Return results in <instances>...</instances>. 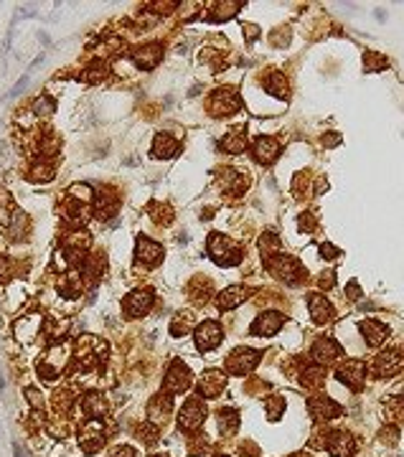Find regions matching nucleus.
<instances>
[{
    "label": "nucleus",
    "instance_id": "nucleus-57",
    "mask_svg": "<svg viewBox=\"0 0 404 457\" xmlns=\"http://www.w3.org/2000/svg\"><path fill=\"white\" fill-rule=\"evenodd\" d=\"M3 389H5V379L0 376V391H3Z\"/></svg>",
    "mask_w": 404,
    "mask_h": 457
},
{
    "label": "nucleus",
    "instance_id": "nucleus-56",
    "mask_svg": "<svg viewBox=\"0 0 404 457\" xmlns=\"http://www.w3.org/2000/svg\"><path fill=\"white\" fill-rule=\"evenodd\" d=\"M13 452H15V457H26L23 450H20V445H13Z\"/></svg>",
    "mask_w": 404,
    "mask_h": 457
},
{
    "label": "nucleus",
    "instance_id": "nucleus-24",
    "mask_svg": "<svg viewBox=\"0 0 404 457\" xmlns=\"http://www.w3.org/2000/svg\"><path fill=\"white\" fill-rule=\"evenodd\" d=\"M117 208H120V196H117L112 188H104V191H99V193L94 196V213H97L99 219L115 216Z\"/></svg>",
    "mask_w": 404,
    "mask_h": 457
},
{
    "label": "nucleus",
    "instance_id": "nucleus-20",
    "mask_svg": "<svg viewBox=\"0 0 404 457\" xmlns=\"http://www.w3.org/2000/svg\"><path fill=\"white\" fill-rule=\"evenodd\" d=\"M135 257L137 262L147 264V267H155L158 262L163 259V247L147 236H137V244H135Z\"/></svg>",
    "mask_w": 404,
    "mask_h": 457
},
{
    "label": "nucleus",
    "instance_id": "nucleus-15",
    "mask_svg": "<svg viewBox=\"0 0 404 457\" xmlns=\"http://www.w3.org/2000/svg\"><path fill=\"white\" fill-rule=\"evenodd\" d=\"M323 447L333 457H353L356 450H358L356 440H353L348 432H331V437L323 442Z\"/></svg>",
    "mask_w": 404,
    "mask_h": 457
},
{
    "label": "nucleus",
    "instance_id": "nucleus-4",
    "mask_svg": "<svg viewBox=\"0 0 404 457\" xmlns=\"http://www.w3.org/2000/svg\"><path fill=\"white\" fill-rule=\"evenodd\" d=\"M239 107H242V97H239V92L231 89V86L216 89V92L211 94V99H208V112H211L214 117L234 115V112H239Z\"/></svg>",
    "mask_w": 404,
    "mask_h": 457
},
{
    "label": "nucleus",
    "instance_id": "nucleus-16",
    "mask_svg": "<svg viewBox=\"0 0 404 457\" xmlns=\"http://www.w3.org/2000/svg\"><path fill=\"white\" fill-rule=\"evenodd\" d=\"M308 409H310V414L315 417V419H321V422H326V419H336L343 414V406L333 401V399H328V396H310L308 399Z\"/></svg>",
    "mask_w": 404,
    "mask_h": 457
},
{
    "label": "nucleus",
    "instance_id": "nucleus-3",
    "mask_svg": "<svg viewBox=\"0 0 404 457\" xmlns=\"http://www.w3.org/2000/svg\"><path fill=\"white\" fill-rule=\"evenodd\" d=\"M104 340H99V338H94V335H84L79 343H76V366L81 368V371H89V368H94V366H99L102 363V358H104Z\"/></svg>",
    "mask_w": 404,
    "mask_h": 457
},
{
    "label": "nucleus",
    "instance_id": "nucleus-37",
    "mask_svg": "<svg viewBox=\"0 0 404 457\" xmlns=\"http://www.w3.org/2000/svg\"><path fill=\"white\" fill-rule=\"evenodd\" d=\"M219 429L224 434H234L239 429V414L234 409H221L219 411Z\"/></svg>",
    "mask_w": 404,
    "mask_h": 457
},
{
    "label": "nucleus",
    "instance_id": "nucleus-7",
    "mask_svg": "<svg viewBox=\"0 0 404 457\" xmlns=\"http://www.w3.org/2000/svg\"><path fill=\"white\" fill-rule=\"evenodd\" d=\"M163 389L165 394H183L191 389V371L183 361H173L165 371V379H163Z\"/></svg>",
    "mask_w": 404,
    "mask_h": 457
},
{
    "label": "nucleus",
    "instance_id": "nucleus-5",
    "mask_svg": "<svg viewBox=\"0 0 404 457\" xmlns=\"http://www.w3.org/2000/svg\"><path fill=\"white\" fill-rule=\"evenodd\" d=\"M67 361H69V348L67 345H51L49 351H46V356L38 361V374L44 376V379H56V376H61V371L67 368Z\"/></svg>",
    "mask_w": 404,
    "mask_h": 457
},
{
    "label": "nucleus",
    "instance_id": "nucleus-22",
    "mask_svg": "<svg viewBox=\"0 0 404 457\" xmlns=\"http://www.w3.org/2000/svg\"><path fill=\"white\" fill-rule=\"evenodd\" d=\"M160 59H163V46L160 43H145V46H140V49H135L133 51V61L137 69H155V66L160 64Z\"/></svg>",
    "mask_w": 404,
    "mask_h": 457
},
{
    "label": "nucleus",
    "instance_id": "nucleus-13",
    "mask_svg": "<svg viewBox=\"0 0 404 457\" xmlns=\"http://www.w3.org/2000/svg\"><path fill=\"white\" fill-rule=\"evenodd\" d=\"M224 338V330H221V323L216 320H203L201 325L196 328V348L206 353V351H214Z\"/></svg>",
    "mask_w": 404,
    "mask_h": 457
},
{
    "label": "nucleus",
    "instance_id": "nucleus-59",
    "mask_svg": "<svg viewBox=\"0 0 404 457\" xmlns=\"http://www.w3.org/2000/svg\"><path fill=\"white\" fill-rule=\"evenodd\" d=\"M216 457H226V455H216Z\"/></svg>",
    "mask_w": 404,
    "mask_h": 457
},
{
    "label": "nucleus",
    "instance_id": "nucleus-53",
    "mask_svg": "<svg viewBox=\"0 0 404 457\" xmlns=\"http://www.w3.org/2000/svg\"><path fill=\"white\" fill-rule=\"evenodd\" d=\"M338 142H341V135H336V132H333V135H323V145H326V147H333Z\"/></svg>",
    "mask_w": 404,
    "mask_h": 457
},
{
    "label": "nucleus",
    "instance_id": "nucleus-12",
    "mask_svg": "<svg viewBox=\"0 0 404 457\" xmlns=\"http://www.w3.org/2000/svg\"><path fill=\"white\" fill-rule=\"evenodd\" d=\"M79 445L84 452H97L104 445V427L99 419H87L79 432Z\"/></svg>",
    "mask_w": 404,
    "mask_h": 457
},
{
    "label": "nucleus",
    "instance_id": "nucleus-11",
    "mask_svg": "<svg viewBox=\"0 0 404 457\" xmlns=\"http://www.w3.org/2000/svg\"><path fill=\"white\" fill-rule=\"evenodd\" d=\"M404 371V353L402 351H381L376 358H374V374L381 376V379H389L394 374Z\"/></svg>",
    "mask_w": 404,
    "mask_h": 457
},
{
    "label": "nucleus",
    "instance_id": "nucleus-29",
    "mask_svg": "<svg viewBox=\"0 0 404 457\" xmlns=\"http://www.w3.org/2000/svg\"><path fill=\"white\" fill-rule=\"evenodd\" d=\"M221 147H224L229 155L244 153V147H247V130H244V127H234L231 132H226L224 140H221Z\"/></svg>",
    "mask_w": 404,
    "mask_h": 457
},
{
    "label": "nucleus",
    "instance_id": "nucleus-44",
    "mask_svg": "<svg viewBox=\"0 0 404 457\" xmlns=\"http://www.w3.org/2000/svg\"><path fill=\"white\" fill-rule=\"evenodd\" d=\"M69 196L76 198V201H84V203H89V201H92V188H89L87 183H81V186L76 183V186H71V188H69Z\"/></svg>",
    "mask_w": 404,
    "mask_h": 457
},
{
    "label": "nucleus",
    "instance_id": "nucleus-31",
    "mask_svg": "<svg viewBox=\"0 0 404 457\" xmlns=\"http://www.w3.org/2000/svg\"><path fill=\"white\" fill-rule=\"evenodd\" d=\"M13 219H20V211L15 208V201L10 198L8 191H0V224L5 229H10Z\"/></svg>",
    "mask_w": 404,
    "mask_h": 457
},
{
    "label": "nucleus",
    "instance_id": "nucleus-9",
    "mask_svg": "<svg viewBox=\"0 0 404 457\" xmlns=\"http://www.w3.org/2000/svg\"><path fill=\"white\" fill-rule=\"evenodd\" d=\"M338 381L346 384L351 391H361L364 384H366V363L358 361V358L346 361V363L338 368Z\"/></svg>",
    "mask_w": 404,
    "mask_h": 457
},
{
    "label": "nucleus",
    "instance_id": "nucleus-19",
    "mask_svg": "<svg viewBox=\"0 0 404 457\" xmlns=\"http://www.w3.org/2000/svg\"><path fill=\"white\" fill-rule=\"evenodd\" d=\"M224 386H226V376H224V371H206L201 376V381H199V396L201 399H216L219 394L224 391Z\"/></svg>",
    "mask_w": 404,
    "mask_h": 457
},
{
    "label": "nucleus",
    "instance_id": "nucleus-28",
    "mask_svg": "<svg viewBox=\"0 0 404 457\" xmlns=\"http://www.w3.org/2000/svg\"><path fill=\"white\" fill-rule=\"evenodd\" d=\"M361 333H364V340L376 348V345H381V343L387 340L389 328L384 325V323H379V320H364V323H361Z\"/></svg>",
    "mask_w": 404,
    "mask_h": 457
},
{
    "label": "nucleus",
    "instance_id": "nucleus-40",
    "mask_svg": "<svg viewBox=\"0 0 404 457\" xmlns=\"http://www.w3.org/2000/svg\"><path fill=\"white\" fill-rule=\"evenodd\" d=\"M389 61H387V56H381V54H376V51H366L364 54V69L366 71H381V69H387Z\"/></svg>",
    "mask_w": 404,
    "mask_h": 457
},
{
    "label": "nucleus",
    "instance_id": "nucleus-2",
    "mask_svg": "<svg viewBox=\"0 0 404 457\" xmlns=\"http://www.w3.org/2000/svg\"><path fill=\"white\" fill-rule=\"evenodd\" d=\"M208 254H211V259L216 262L219 267H234V264H239L242 262V249L229 239V236H224V234H211L208 236Z\"/></svg>",
    "mask_w": 404,
    "mask_h": 457
},
{
    "label": "nucleus",
    "instance_id": "nucleus-50",
    "mask_svg": "<svg viewBox=\"0 0 404 457\" xmlns=\"http://www.w3.org/2000/svg\"><path fill=\"white\" fill-rule=\"evenodd\" d=\"M321 254L326 257V259H336L338 257V249L333 244H321Z\"/></svg>",
    "mask_w": 404,
    "mask_h": 457
},
{
    "label": "nucleus",
    "instance_id": "nucleus-27",
    "mask_svg": "<svg viewBox=\"0 0 404 457\" xmlns=\"http://www.w3.org/2000/svg\"><path fill=\"white\" fill-rule=\"evenodd\" d=\"M171 409H173V399H171V394H158V396L150 399L147 417H150L153 424H160V422L171 414Z\"/></svg>",
    "mask_w": 404,
    "mask_h": 457
},
{
    "label": "nucleus",
    "instance_id": "nucleus-8",
    "mask_svg": "<svg viewBox=\"0 0 404 457\" xmlns=\"http://www.w3.org/2000/svg\"><path fill=\"white\" fill-rule=\"evenodd\" d=\"M260 358H262L260 351L237 348V351H231V356L226 358V374H231V376H244V374H249V371L260 363Z\"/></svg>",
    "mask_w": 404,
    "mask_h": 457
},
{
    "label": "nucleus",
    "instance_id": "nucleus-39",
    "mask_svg": "<svg viewBox=\"0 0 404 457\" xmlns=\"http://www.w3.org/2000/svg\"><path fill=\"white\" fill-rule=\"evenodd\" d=\"M28 178H31L33 183H49V181L54 178V168H51L49 163H36V165L28 170Z\"/></svg>",
    "mask_w": 404,
    "mask_h": 457
},
{
    "label": "nucleus",
    "instance_id": "nucleus-1",
    "mask_svg": "<svg viewBox=\"0 0 404 457\" xmlns=\"http://www.w3.org/2000/svg\"><path fill=\"white\" fill-rule=\"evenodd\" d=\"M267 269L277 279H282V282H287V285H300V282L308 277L305 267L295 259V257H290V254H269Z\"/></svg>",
    "mask_w": 404,
    "mask_h": 457
},
{
    "label": "nucleus",
    "instance_id": "nucleus-36",
    "mask_svg": "<svg viewBox=\"0 0 404 457\" xmlns=\"http://www.w3.org/2000/svg\"><path fill=\"white\" fill-rule=\"evenodd\" d=\"M323 379H326V368H323L321 363H313V366H305L300 381H303L308 389H318V386L323 384Z\"/></svg>",
    "mask_w": 404,
    "mask_h": 457
},
{
    "label": "nucleus",
    "instance_id": "nucleus-32",
    "mask_svg": "<svg viewBox=\"0 0 404 457\" xmlns=\"http://www.w3.org/2000/svg\"><path fill=\"white\" fill-rule=\"evenodd\" d=\"M81 411L89 417V419H99L104 411H107V404L99 394H84L81 399Z\"/></svg>",
    "mask_w": 404,
    "mask_h": 457
},
{
    "label": "nucleus",
    "instance_id": "nucleus-55",
    "mask_svg": "<svg viewBox=\"0 0 404 457\" xmlns=\"http://www.w3.org/2000/svg\"><path fill=\"white\" fill-rule=\"evenodd\" d=\"M348 292H351V295H348L351 300H358V295H361V292H358V285H356V282H351V285H348Z\"/></svg>",
    "mask_w": 404,
    "mask_h": 457
},
{
    "label": "nucleus",
    "instance_id": "nucleus-41",
    "mask_svg": "<svg viewBox=\"0 0 404 457\" xmlns=\"http://www.w3.org/2000/svg\"><path fill=\"white\" fill-rule=\"evenodd\" d=\"M265 409H267V414H269L272 422L280 419L282 411H285V399H282V396H269V399H265Z\"/></svg>",
    "mask_w": 404,
    "mask_h": 457
},
{
    "label": "nucleus",
    "instance_id": "nucleus-23",
    "mask_svg": "<svg viewBox=\"0 0 404 457\" xmlns=\"http://www.w3.org/2000/svg\"><path fill=\"white\" fill-rule=\"evenodd\" d=\"M247 297H249V290H247L244 285H231V287H226L224 292H219L216 305H219V310H234V308H239Z\"/></svg>",
    "mask_w": 404,
    "mask_h": 457
},
{
    "label": "nucleus",
    "instance_id": "nucleus-33",
    "mask_svg": "<svg viewBox=\"0 0 404 457\" xmlns=\"http://www.w3.org/2000/svg\"><path fill=\"white\" fill-rule=\"evenodd\" d=\"M59 290L67 295V297H79L81 292H84V279H81V274L79 272H67L64 277H61V282H59Z\"/></svg>",
    "mask_w": 404,
    "mask_h": 457
},
{
    "label": "nucleus",
    "instance_id": "nucleus-48",
    "mask_svg": "<svg viewBox=\"0 0 404 457\" xmlns=\"http://www.w3.org/2000/svg\"><path fill=\"white\" fill-rule=\"evenodd\" d=\"M110 457H137V452H135V447H127V445H122V447H115Z\"/></svg>",
    "mask_w": 404,
    "mask_h": 457
},
{
    "label": "nucleus",
    "instance_id": "nucleus-35",
    "mask_svg": "<svg viewBox=\"0 0 404 457\" xmlns=\"http://www.w3.org/2000/svg\"><path fill=\"white\" fill-rule=\"evenodd\" d=\"M265 86H267V92H272L274 97H280V99H287V92H290V86H287V79H285L280 71H272V74H267V79H265Z\"/></svg>",
    "mask_w": 404,
    "mask_h": 457
},
{
    "label": "nucleus",
    "instance_id": "nucleus-38",
    "mask_svg": "<svg viewBox=\"0 0 404 457\" xmlns=\"http://www.w3.org/2000/svg\"><path fill=\"white\" fill-rule=\"evenodd\" d=\"M31 112H33L36 117H49L51 112H56V99H54V97H49V94H41V97L33 102Z\"/></svg>",
    "mask_w": 404,
    "mask_h": 457
},
{
    "label": "nucleus",
    "instance_id": "nucleus-58",
    "mask_svg": "<svg viewBox=\"0 0 404 457\" xmlns=\"http://www.w3.org/2000/svg\"><path fill=\"white\" fill-rule=\"evenodd\" d=\"M292 457H308V455H292Z\"/></svg>",
    "mask_w": 404,
    "mask_h": 457
},
{
    "label": "nucleus",
    "instance_id": "nucleus-46",
    "mask_svg": "<svg viewBox=\"0 0 404 457\" xmlns=\"http://www.w3.org/2000/svg\"><path fill=\"white\" fill-rule=\"evenodd\" d=\"M10 274H13V264L5 254H0V279H8Z\"/></svg>",
    "mask_w": 404,
    "mask_h": 457
},
{
    "label": "nucleus",
    "instance_id": "nucleus-43",
    "mask_svg": "<svg viewBox=\"0 0 404 457\" xmlns=\"http://www.w3.org/2000/svg\"><path fill=\"white\" fill-rule=\"evenodd\" d=\"M107 76V66L102 64V61H94V64L87 69V74H84V81H99V79H104Z\"/></svg>",
    "mask_w": 404,
    "mask_h": 457
},
{
    "label": "nucleus",
    "instance_id": "nucleus-6",
    "mask_svg": "<svg viewBox=\"0 0 404 457\" xmlns=\"http://www.w3.org/2000/svg\"><path fill=\"white\" fill-rule=\"evenodd\" d=\"M203 422H206V404H203V399H196V396L188 399L181 406V411H178V427L183 432H196Z\"/></svg>",
    "mask_w": 404,
    "mask_h": 457
},
{
    "label": "nucleus",
    "instance_id": "nucleus-54",
    "mask_svg": "<svg viewBox=\"0 0 404 457\" xmlns=\"http://www.w3.org/2000/svg\"><path fill=\"white\" fill-rule=\"evenodd\" d=\"M26 396H28V401H31L36 409L41 406V399H38V391H36V389H26Z\"/></svg>",
    "mask_w": 404,
    "mask_h": 457
},
{
    "label": "nucleus",
    "instance_id": "nucleus-18",
    "mask_svg": "<svg viewBox=\"0 0 404 457\" xmlns=\"http://www.w3.org/2000/svg\"><path fill=\"white\" fill-rule=\"evenodd\" d=\"M252 155L260 165H272L277 158H280V142L274 137H257L254 145H252Z\"/></svg>",
    "mask_w": 404,
    "mask_h": 457
},
{
    "label": "nucleus",
    "instance_id": "nucleus-51",
    "mask_svg": "<svg viewBox=\"0 0 404 457\" xmlns=\"http://www.w3.org/2000/svg\"><path fill=\"white\" fill-rule=\"evenodd\" d=\"M26 84H28V74H26V76H23L20 81H15V86H13V89L8 92V97H15V94H20V92L26 89Z\"/></svg>",
    "mask_w": 404,
    "mask_h": 457
},
{
    "label": "nucleus",
    "instance_id": "nucleus-49",
    "mask_svg": "<svg viewBox=\"0 0 404 457\" xmlns=\"http://www.w3.org/2000/svg\"><path fill=\"white\" fill-rule=\"evenodd\" d=\"M333 274H336V272H326V274L318 279V285H321L323 290H331V287L336 285V277H333Z\"/></svg>",
    "mask_w": 404,
    "mask_h": 457
},
{
    "label": "nucleus",
    "instance_id": "nucleus-47",
    "mask_svg": "<svg viewBox=\"0 0 404 457\" xmlns=\"http://www.w3.org/2000/svg\"><path fill=\"white\" fill-rule=\"evenodd\" d=\"M71 399H74V396H71L69 391H59L56 394V409H64V411H67L69 404H71Z\"/></svg>",
    "mask_w": 404,
    "mask_h": 457
},
{
    "label": "nucleus",
    "instance_id": "nucleus-26",
    "mask_svg": "<svg viewBox=\"0 0 404 457\" xmlns=\"http://www.w3.org/2000/svg\"><path fill=\"white\" fill-rule=\"evenodd\" d=\"M181 150V142L173 137V135H168V132H158L155 135V140H153V158H173L176 153Z\"/></svg>",
    "mask_w": 404,
    "mask_h": 457
},
{
    "label": "nucleus",
    "instance_id": "nucleus-17",
    "mask_svg": "<svg viewBox=\"0 0 404 457\" xmlns=\"http://www.w3.org/2000/svg\"><path fill=\"white\" fill-rule=\"evenodd\" d=\"M310 356H313V361H315V363L328 366V363H336L338 358L343 356V348L338 345L333 338H321V340H315V345H313Z\"/></svg>",
    "mask_w": 404,
    "mask_h": 457
},
{
    "label": "nucleus",
    "instance_id": "nucleus-10",
    "mask_svg": "<svg viewBox=\"0 0 404 457\" xmlns=\"http://www.w3.org/2000/svg\"><path fill=\"white\" fill-rule=\"evenodd\" d=\"M153 302H155V292H153L150 287H145V290H135V292H130V295L125 297L122 308H125L127 318H142V315L150 313Z\"/></svg>",
    "mask_w": 404,
    "mask_h": 457
},
{
    "label": "nucleus",
    "instance_id": "nucleus-14",
    "mask_svg": "<svg viewBox=\"0 0 404 457\" xmlns=\"http://www.w3.org/2000/svg\"><path fill=\"white\" fill-rule=\"evenodd\" d=\"M285 325V315L282 313H274V310H269V313H262V315H257L254 318V323L249 328V333L252 335H257V338H272V335H277L280 333V328Z\"/></svg>",
    "mask_w": 404,
    "mask_h": 457
},
{
    "label": "nucleus",
    "instance_id": "nucleus-60",
    "mask_svg": "<svg viewBox=\"0 0 404 457\" xmlns=\"http://www.w3.org/2000/svg\"><path fill=\"white\" fill-rule=\"evenodd\" d=\"M153 457H160V455H153Z\"/></svg>",
    "mask_w": 404,
    "mask_h": 457
},
{
    "label": "nucleus",
    "instance_id": "nucleus-30",
    "mask_svg": "<svg viewBox=\"0 0 404 457\" xmlns=\"http://www.w3.org/2000/svg\"><path fill=\"white\" fill-rule=\"evenodd\" d=\"M107 269V257L102 252H94V254H87L84 257V274L92 279V282H99V277L104 274Z\"/></svg>",
    "mask_w": 404,
    "mask_h": 457
},
{
    "label": "nucleus",
    "instance_id": "nucleus-25",
    "mask_svg": "<svg viewBox=\"0 0 404 457\" xmlns=\"http://www.w3.org/2000/svg\"><path fill=\"white\" fill-rule=\"evenodd\" d=\"M219 183H221V188H224L226 193H231V196H239V193H244V188H247V178H244L239 170H234V168L219 170Z\"/></svg>",
    "mask_w": 404,
    "mask_h": 457
},
{
    "label": "nucleus",
    "instance_id": "nucleus-34",
    "mask_svg": "<svg viewBox=\"0 0 404 457\" xmlns=\"http://www.w3.org/2000/svg\"><path fill=\"white\" fill-rule=\"evenodd\" d=\"M87 211L89 208H87L84 201H76V198H71V196L64 201V213H67V219L71 224H81L87 219Z\"/></svg>",
    "mask_w": 404,
    "mask_h": 457
},
{
    "label": "nucleus",
    "instance_id": "nucleus-42",
    "mask_svg": "<svg viewBox=\"0 0 404 457\" xmlns=\"http://www.w3.org/2000/svg\"><path fill=\"white\" fill-rule=\"evenodd\" d=\"M188 328H191V315H188V313H178V315L173 318V323H171V335L181 338Z\"/></svg>",
    "mask_w": 404,
    "mask_h": 457
},
{
    "label": "nucleus",
    "instance_id": "nucleus-52",
    "mask_svg": "<svg viewBox=\"0 0 404 457\" xmlns=\"http://www.w3.org/2000/svg\"><path fill=\"white\" fill-rule=\"evenodd\" d=\"M313 226H315V221H313L310 213H308V216H300V229H303V231H310Z\"/></svg>",
    "mask_w": 404,
    "mask_h": 457
},
{
    "label": "nucleus",
    "instance_id": "nucleus-45",
    "mask_svg": "<svg viewBox=\"0 0 404 457\" xmlns=\"http://www.w3.org/2000/svg\"><path fill=\"white\" fill-rule=\"evenodd\" d=\"M153 219L158 221V224H171L173 221V216H171V208L168 206H153Z\"/></svg>",
    "mask_w": 404,
    "mask_h": 457
},
{
    "label": "nucleus",
    "instance_id": "nucleus-21",
    "mask_svg": "<svg viewBox=\"0 0 404 457\" xmlns=\"http://www.w3.org/2000/svg\"><path fill=\"white\" fill-rule=\"evenodd\" d=\"M308 308H310V315H313V320H315L318 325L333 323V318H336V310H333V305H331V302H328L323 295H318V292L308 295Z\"/></svg>",
    "mask_w": 404,
    "mask_h": 457
}]
</instances>
